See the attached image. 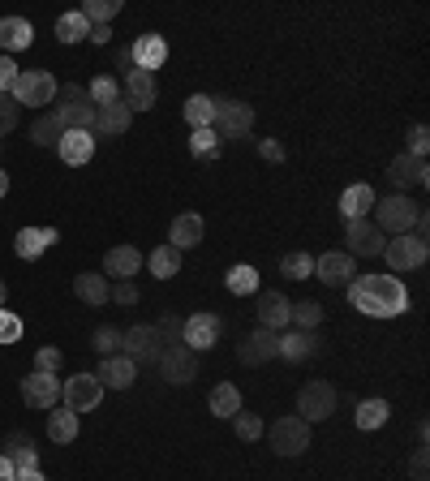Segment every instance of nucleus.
<instances>
[{
    "label": "nucleus",
    "instance_id": "1",
    "mask_svg": "<svg viewBox=\"0 0 430 481\" xmlns=\"http://www.w3.org/2000/svg\"><path fill=\"white\" fill-rule=\"evenodd\" d=\"M348 301L370 318H396L409 310V293L396 275H357L348 284Z\"/></svg>",
    "mask_w": 430,
    "mask_h": 481
},
{
    "label": "nucleus",
    "instance_id": "2",
    "mask_svg": "<svg viewBox=\"0 0 430 481\" xmlns=\"http://www.w3.org/2000/svg\"><path fill=\"white\" fill-rule=\"evenodd\" d=\"M422 216H426V211H422V202H414L409 194H392V198L375 202V224H379L383 236H387V233H392V236L414 233Z\"/></svg>",
    "mask_w": 430,
    "mask_h": 481
},
{
    "label": "nucleus",
    "instance_id": "3",
    "mask_svg": "<svg viewBox=\"0 0 430 481\" xmlns=\"http://www.w3.org/2000/svg\"><path fill=\"white\" fill-rule=\"evenodd\" d=\"M56 112L52 117L61 120V130H91L95 133V103L86 100V86L78 82H65L56 86Z\"/></svg>",
    "mask_w": 430,
    "mask_h": 481
},
{
    "label": "nucleus",
    "instance_id": "4",
    "mask_svg": "<svg viewBox=\"0 0 430 481\" xmlns=\"http://www.w3.org/2000/svg\"><path fill=\"white\" fill-rule=\"evenodd\" d=\"M215 103V117H211V130L215 138L224 142V138H249V130H254V108L241 100H211Z\"/></svg>",
    "mask_w": 430,
    "mask_h": 481
},
{
    "label": "nucleus",
    "instance_id": "5",
    "mask_svg": "<svg viewBox=\"0 0 430 481\" xmlns=\"http://www.w3.org/2000/svg\"><path fill=\"white\" fill-rule=\"evenodd\" d=\"M336 387L323 379H310L306 387L298 391V417L301 421H327L331 413H336Z\"/></svg>",
    "mask_w": 430,
    "mask_h": 481
},
{
    "label": "nucleus",
    "instance_id": "6",
    "mask_svg": "<svg viewBox=\"0 0 430 481\" xmlns=\"http://www.w3.org/2000/svg\"><path fill=\"white\" fill-rule=\"evenodd\" d=\"M61 399H65L69 413H95L103 399V382L95 374H73L61 382Z\"/></svg>",
    "mask_w": 430,
    "mask_h": 481
},
{
    "label": "nucleus",
    "instance_id": "7",
    "mask_svg": "<svg viewBox=\"0 0 430 481\" xmlns=\"http://www.w3.org/2000/svg\"><path fill=\"white\" fill-rule=\"evenodd\" d=\"M17 103H26V108H44V103H56V78L44 73V69H26V73H17L14 91H9Z\"/></svg>",
    "mask_w": 430,
    "mask_h": 481
},
{
    "label": "nucleus",
    "instance_id": "8",
    "mask_svg": "<svg viewBox=\"0 0 430 481\" xmlns=\"http://www.w3.org/2000/svg\"><path fill=\"white\" fill-rule=\"evenodd\" d=\"M426 254H430L426 236H417V233H400L383 245V258H387L392 271H417V266L426 263Z\"/></svg>",
    "mask_w": 430,
    "mask_h": 481
},
{
    "label": "nucleus",
    "instance_id": "9",
    "mask_svg": "<svg viewBox=\"0 0 430 481\" xmlns=\"http://www.w3.org/2000/svg\"><path fill=\"white\" fill-rule=\"evenodd\" d=\"M155 365H160V374H164L168 382H177V387L199 379V352H190L185 344H164V352H160Z\"/></svg>",
    "mask_w": 430,
    "mask_h": 481
},
{
    "label": "nucleus",
    "instance_id": "10",
    "mask_svg": "<svg viewBox=\"0 0 430 481\" xmlns=\"http://www.w3.org/2000/svg\"><path fill=\"white\" fill-rule=\"evenodd\" d=\"M306 447H310V421L280 417V421L271 426V451H276V456H301Z\"/></svg>",
    "mask_w": 430,
    "mask_h": 481
},
{
    "label": "nucleus",
    "instance_id": "11",
    "mask_svg": "<svg viewBox=\"0 0 430 481\" xmlns=\"http://www.w3.org/2000/svg\"><path fill=\"white\" fill-rule=\"evenodd\" d=\"M121 349H125V357L133 365H155L160 352H164V335L155 332V327H130L125 340H121Z\"/></svg>",
    "mask_w": 430,
    "mask_h": 481
},
{
    "label": "nucleus",
    "instance_id": "12",
    "mask_svg": "<svg viewBox=\"0 0 430 481\" xmlns=\"http://www.w3.org/2000/svg\"><path fill=\"white\" fill-rule=\"evenodd\" d=\"M345 241H348V254H357V258H379L383 245H387V236L379 233L375 219H348Z\"/></svg>",
    "mask_w": 430,
    "mask_h": 481
},
{
    "label": "nucleus",
    "instance_id": "13",
    "mask_svg": "<svg viewBox=\"0 0 430 481\" xmlns=\"http://www.w3.org/2000/svg\"><path fill=\"white\" fill-rule=\"evenodd\" d=\"M155 95H160V86H155V73H147V69H130L121 78V100L130 103V112L155 108Z\"/></svg>",
    "mask_w": 430,
    "mask_h": 481
},
{
    "label": "nucleus",
    "instance_id": "14",
    "mask_svg": "<svg viewBox=\"0 0 430 481\" xmlns=\"http://www.w3.org/2000/svg\"><path fill=\"white\" fill-rule=\"evenodd\" d=\"M220 332H224V322H220L215 314H194V318H185L181 344L190 352H207L211 344H220Z\"/></svg>",
    "mask_w": 430,
    "mask_h": 481
},
{
    "label": "nucleus",
    "instance_id": "15",
    "mask_svg": "<svg viewBox=\"0 0 430 481\" xmlns=\"http://www.w3.org/2000/svg\"><path fill=\"white\" fill-rule=\"evenodd\" d=\"M237 357H241V365H263V361H271V357H280V335L267 332V327H259V332H249L246 340H241Z\"/></svg>",
    "mask_w": 430,
    "mask_h": 481
},
{
    "label": "nucleus",
    "instance_id": "16",
    "mask_svg": "<svg viewBox=\"0 0 430 481\" xmlns=\"http://www.w3.org/2000/svg\"><path fill=\"white\" fill-rule=\"evenodd\" d=\"M22 399H26L31 409H52V404L61 399V379H56V374H39V370H34L31 379H22Z\"/></svg>",
    "mask_w": 430,
    "mask_h": 481
},
{
    "label": "nucleus",
    "instance_id": "17",
    "mask_svg": "<svg viewBox=\"0 0 430 481\" xmlns=\"http://www.w3.org/2000/svg\"><path fill=\"white\" fill-rule=\"evenodd\" d=\"M387 181L396 185V189H414V185L430 181V168H426V159H417V155H396V159L387 164Z\"/></svg>",
    "mask_w": 430,
    "mask_h": 481
},
{
    "label": "nucleus",
    "instance_id": "18",
    "mask_svg": "<svg viewBox=\"0 0 430 481\" xmlns=\"http://www.w3.org/2000/svg\"><path fill=\"white\" fill-rule=\"evenodd\" d=\"M315 275L323 284H331V288H340V284H353V275H357V266H353V254H323V258H315Z\"/></svg>",
    "mask_w": 430,
    "mask_h": 481
},
{
    "label": "nucleus",
    "instance_id": "19",
    "mask_svg": "<svg viewBox=\"0 0 430 481\" xmlns=\"http://www.w3.org/2000/svg\"><path fill=\"white\" fill-rule=\"evenodd\" d=\"M56 150H61V159H65L69 168H83L91 155H95V133L91 130H65L61 133V142H56Z\"/></svg>",
    "mask_w": 430,
    "mask_h": 481
},
{
    "label": "nucleus",
    "instance_id": "20",
    "mask_svg": "<svg viewBox=\"0 0 430 481\" xmlns=\"http://www.w3.org/2000/svg\"><path fill=\"white\" fill-rule=\"evenodd\" d=\"M95 379L103 382V387H112V391H125L133 379H138V365L125 357V352H116V357H103V365H100V374Z\"/></svg>",
    "mask_w": 430,
    "mask_h": 481
},
{
    "label": "nucleus",
    "instance_id": "21",
    "mask_svg": "<svg viewBox=\"0 0 430 481\" xmlns=\"http://www.w3.org/2000/svg\"><path fill=\"white\" fill-rule=\"evenodd\" d=\"M130 52H133V69H147V73H155V69L168 61L164 34H142V39H138Z\"/></svg>",
    "mask_w": 430,
    "mask_h": 481
},
{
    "label": "nucleus",
    "instance_id": "22",
    "mask_svg": "<svg viewBox=\"0 0 430 481\" xmlns=\"http://www.w3.org/2000/svg\"><path fill=\"white\" fill-rule=\"evenodd\" d=\"M138 266H142V254H138L133 245H116V249L103 254V271H108L112 280H133Z\"/></svg>",
    "mask_w": 430,
    "mask_h": 481
},
{
    "label": "nucleus",
    "instance_id": "23",
    "mask_svg": "<svg viewBox=\"0 0 430 481\" xmlns=\"http://www.w3.org/2000/svg\"><path fill=\"white\" fill-rule=\"evenodd\" d=\"M288 314H293V305H288L284 293H263V297H259V327L280 332L284 322H288Z\"/></svg>",
    "mask_w": 430,
    "mask_h": 481
},
{
    "label": "nucleus",
    "instance_id": "24",
    "mask_svg": "<svg viewBox=\"0 0 430 481\" xmlns=\"http://www.w3.org/2000/svg\"><path fill=\"white\" fill-rule=\"evenodd\" d=\"M5 460H9L17 473H31V468H39V451H34L31 434H9V438H5Z\"/></svg>",
    "mask_w": 430,
    "mask_h": 481
},
{
    "label": "nucleus",
    "instance_id": "25",
    "mask_svg": "<svg viewBox=\"0 0 430 481\" xmlns=\"http://www.w3.org/2000/svg\"><path fill=\"white\" fill-rule=\"evenodd\" d=\"M130 103L125 100H116L108 103V108H95V133H103V138H116V133H125L130 130Z\"/></svg>",
    "mask_w": 430,
    "mask_h": 481
},
{
    "label": "nucleus",
    "instance_id": "26",
    "mask_svg": "<svg viewBox=\"0 0 430 481\" xmlns=\"http://www.w3.org/2000/svg\"><path fill=\"white\" fill-rule=\"evenodd\" d=\"M202 233H207V224H202V216H177L172 219V233H168V245L172 249H194L202 241Z\"/></svg>",
    "mask_w": 430,
    "mask_h": 481
},
{
    "label": "nucleus",
    "instance_id": "27",
    "mask_svg": "<svg viewBox=\"0 0 430 481\" xmlns=\"http://www.w3.org/2000/svg\"><path fill=\"white\" fill-rule=\"evenodd\" d=\"M375 189L370 185H348L345 194H340V211L345 219H370V207H375Z\"/></svg>",
    "mask_w": 430,
    "mask_h": 481
},
{
    "label": "nucleus",
    "instance_id": "28",
    "mask_svg": "<svg viewBox=\"0 0 430 481\" xmlns=\"http://www.w3.org/2000/svg\"><path fill=\"white\" fill-rule=\"evenodd\" d=\"M52 241H56V228H22L14 236V254L17 258H39Z\"/></svg>",
    "mask_w": 430,
    "mask_h": 481
},
{
    "label": "nucleus",
    "instance_id": "29",
    "mask_svg": "<svg viewBox=\"0 0 430 481\" xmlns=\"http://www.w3.org/2000/svg\"><path fill=\"white\" fill-rule=\"evenodd\" d=\"M31 39H34V26L26 17H0V48L5 52L31 48Z\"/></svg>",
    "mask_w": 430,
    "mask_h": 481
},
{
    "label": "nucleus",
    "instance_id": "30",
    "mask_svg": "<svg viewBox=\"0 0 430 481\" xmlns=\"http://www.w3.org/2000/svg\"><path fill=\"white\" fill-rule=\"evenodd\" d=\"M73 293H78V301H86V305H108V297H112L108 275H95V271L78 275V280H73Z\"/></svg>",
    "mask_w": 430,
    "mask_h": 481
},
{
    "label": "nucleus",
    "instance_id": "31",
    "mask_svg": "<svg viewBox=\"0 0 430 481\" xmlns=\"http://www.w3.org/2000/svg\"><path fill=\"white\" fill-rule=\"evenodd\" d=\"M318 349V335L315 332H288L280 335V357H288V361H306V357H315Z\"/></svg>",
    "mask_w": 430,
    "mask_h": 481
},
{
    "label": "nucleus",
    "instance_id": "32",
    "mask_svg": "<svg viewBox=\"0 0 430 481\" xmlns=\"http://www.w3.org/2000/svg\"><path fill=\"white\" fill-rule=\"evenodd\" d=\"M207 404H211V413H215V417H224V421H229V417L241 413V391H237L232 382H220V387L211 391V399H207Z\"/></svg>",
    "mask_w": 430,
    "mask_h": 481
},
{
    "label": "nucleus",
    "instance_id": "33",
    "mask_svg": "<svg viewBox=\"0 0 430 481\" xmlns=\"http://www.w3.org/2000/svg\"><path fill=\"white\" fill-rule=\"evenodd\" d=\"M86 34H91V22L83 14H61L56 17V39L61 43H83Z\"/></svg>",
    "mask_w": 430,
    "mask_h": 481
},
{
    "label": "nucleus",
    "instance_id": "34",
    "mask_svg": "<svg viewBox=\"0 0 430 481\" xmlns=\"http://www.w3.org/2000/svg\"><path fill=\"white\" fill-rule=\"evenodd\" d=\"M48 438L52 443H73V438H78V413H69V409L52 413L48 417Z\"/></svg>",
    "mask_w": 430,
    "mask_h": 481
},
{
    "label": "nucleus",
    "instance_id": "35",
    "mask_svg": "<svg viewBox=\"0 0 430 481\" xmlns=\"http://www.w3.org/2000/svg\"><path fill=\"white\" fill-rule=\"evenodd\" d=\"M211 117H215L211 95H190V100H185V120H190L194 130H211Z\"/></svg>",
    "mask_w": 430,
    "mask_h": 481
},
{
    "label": "nucleus",
    "instance_id": "36",
    "mask_svg": "<svg viewBox=\"0 0 430 481\" xmlns=\"http://www.w3.org/2000/svg\"><path fill=\"white\" fill-rule=\"evenodd\" d=\"M61 120L52 117V112H44V117H34V125H31V142L34 147H56L61 142Z\"/></svg>",
    "mask_w": 430,
    "mask_h": 481
},
{
    "label": "nucleus",
    "instance_id": "37",
    "mask_svg": "<svg viewBox=\"0 0 430 481\" xmlns=\"http://www.w3.org/2000/svg\"><path fill=\"white\" fill-rule=\"evenodd\" d=\"M177 271H181V249L160 245L155 254H151V275H160V280H168V275H177Z\"/></svg>",
    "mask_w": 430,
    "mask_h": 481
},
{
    "label": "nucleus",
    "instance_id": "38",
    "mask_svg": "<svg viewBox=\"0 0 430 481\" xmlns=\"http://www.w3.org/2000/svg\"><path fill=\"white\" fill-rule=\"evenodd\" d=\"M387 399H366V404H357V430H379L383 421H387Z\"/></svg>",
    "mask_w": 430,
    "mask_h": 481
},
{
    "label": "nucleus",
    "instance_id": "39",
    "mask_svg": "<svg viewBox=\"0 0 430 481\" xmlns=\"http://www.w3.org/2000/svg\"><path fill=\"white\" fill-rule=\"evenodd\" d=\"M86 100L95 103V108H108V103L121 100V82L116 78H95V82L86 86Z\"/></svg>",
    "mask_w": 430,
    "mask_h": 481
},
{
    "label": "nucleus",
    "instance_id": "40",
    "mask_svg": "<svg viewBox=\"0 0 430 481\" xmlns=\"http://www.w3.org/2000/svg\"><path fill=\"white\" fill-rule=\"evenodd\" d=\"M78 14H83L86 22H91V26H108V22H112V17L121 14V5H116V0H86Z\"/></svg>",
    "mask_w": 430,
    "mask_h": 481
},
{
    "label": "nucleus",
    "instance_id": "41",
    "mask_svg": "<svg viewBox=\"0 0 430 481\" xmlns=\"http://www.w3.org/2000/svg\"><path fill=\"white\" fill-rule=\"evenodd\" d=\"M288 322H298L301 332H315L318 322H323V305H318V301H301V305H293Z\"/></svg>",
    "mask_w": 430,
    "mask_h": 481
},
{
    "label": "nucleus",
    "instance_id": "42",
    "mask_svg": "<svg viewBox=\"0 0 430 481\" xmlns=\"http://www.w3.org/2000/svg\"><path fill=\"white\" fill-rule=\"evenodd\" d=\"M280 271L288 280H310V275H315V258H310V254H284Z\"/></svg>",
    "mask_w": 430,
    "mask_h": 481
},
{
    "label": "nucleus",
    "instance_id": "43",
    "mask_svg": "<svg viewBox=\"0 0 430 481\" xmlns=\"http://www.w3.org/2000/svg\"><path fill=\"white\" fill-rule=\"evenodd\" d=\"M121 340H125V332H116V327H100V332L91 335V349L100 352V357H116Z\"/></svg>",
    "mask_w": 430,
    "mask_h": 481
},
{
    "label": "nucleus",
    "instance_id": "44",
    "mask_svg": "<svg viewBox=\"0 0 430 481\" xmlns=\"http://www.w3.org/2000/svg\"><path fill=\"white\" fill-rule=\"evenodd\" d=\"M229 288L232 293H241V297H246V293H259V271H254V266H232Z\"/></svg>",
    "mask_w": 430,
    "mask_h": 481
},
{
    "label": "nucleus",
    "instance_id": "45",
    "mask_svg": "<svg viewBox=\"0 0 430 481\" xmlns=\"http://www.w3.org/2000/svg\"><path fill=\"white\" fill-rule=\"evenodd\" d=\"M190 150H194L199 159H215V155H220V138H215V130H194Z\"/></svg>",
    "mask_w": 430,
    "mask_h": 481
},
{
    "label": "nucleus",
    "instance_id": "46",
    "mask_svg": "<svg viewBox=\"0 0 430 481\" xmlns=\"http://www.w3.org/2000/svg\"><path fill=\"white\" fill-rule=\"evenodd\" d=\"M17 120H22V103H17L14 95H0V138H5V133H14Z\"/></svg>",
    "mask_w": 430,
    "mask_h": 481
},
{
    "label": "nucleus",
    "instance_id": "47",
    "mask_svg": "<svg viewBox=\"0 0 430 481\" xmlns=\"http://www.w3.org/2000/svg\"><path fill=\"white\" fill-rule=\"evenodd\" d=\"M232 426H237V438H241V443H254V438L263 434V421H259L254 413H237L232 417Z\"/></svg>",
    "mask_w": 430,
    "mask_h": 481
},
{
    "label": "nucleus",
    "instance_id": "48",
    "mask_svg": "<svg viewBox=\"0 0 430 481\" xmlns=\"http://www.w3.org/2000/svg\"><path fill=\"white\" fill-rule=\"evenodd\" d=\"M17 340H22V318L0 310V344H17Z\"/></svg>",
    "mask_w": 430,
    "mask_h": 481
},
{
    "label": "nucleus",
    "instance_id": "49",
    "mask_svg": "<svg viewBox=\"0 0 430 481\" xmlns=\"http://www.w3.org/2000/svg\"><path fill=\"white\" fill-rule=\"evenodd\" d=\"M181 327H185V318L164 314V318H160V327H155V332L164 335V344H181Z\"/></svg>",
    "mask_w": 430,
    "mask_h": 481
},
{
    "label": "nucleus",
    "instance_id": "50",
    "mask_svg": "<svg viewBox=\"0 0 430 481\" xmlns=\"http://www.w3.org/2000/svg\"><path fill=\"white\" fill-rule=\"evenodd\" d=\"M56 365H61V349H39L34 352V370H39V374H56Z\"/></svg>",
    "mask_w": 430,
    "mask_h": 481
},
{
    "label": "nucleus",
    "instance_id": "51",
    "mask_svg": "<svg viewBox=\"0 0 430 481\" xmlns=\"http://www.w3.org/2000/svg\"><path fill=\"white\" fill-rule=\"evenodd\" d=\"M426 147H430V133H426V125H414V130H409V155H417V159H426Z\"/></svg>",
    "mask_w": 430,
    "mask_h": 481
},
{
    "label": "nucleus",
    "instance_id": "52",
    "mask_svg": "<svg viewBox=\"0 0 430 481\" xmlns=\"http://www.w3.org/2000/svg\"><path fill=\"white\" fill-rule=\"evenodd\" d=\"M17 73H22V69H17L14 61H9V56H0V95H9V91H14Z\"/></svg>",
    "mask_w": 430,
    "mask_h": 481
},
{
    "label": "nucleus",
    "instance_id": "53",
    "mask_svg": "<svg viewBox=\"0 0 430 481\" xmlns=\"http://www.w3.org/2000/svg\"><path fill=\"white\" fill-rule=\"evenodd\" d=\"M409 477H414V481H426V477H430L426 447H417V451H414V460H409Z\"/></svg>",
    "mask_w": 430,
    "mask_h": 481
},
{
    "label": "nucleus",
    "instance_id": "54",
    "mask_svg": "<svg viewBox=\"0 0 430 481\" xmlns=\"http://www.w3.org/2000/svg\"><path fill=\"white\" fill-rule=\"evenodd\" d=\"M108 301H116V305H133V301H138V288H133V280H121V284H116Z\"/></svg>",
    "mask_w": 430,
    "mask_h": 481
},
{
    "label": "nucleus",
    "instance_id": "55",
    "mask_svg": "<svg viewBox=\"0 0 430 481\" xmlns=\"http://www.w3.org/2000/svg\"><path fill=\"white\" fill-rule=\"evenodd\" d=\"M259 155L263 159H284V147L280 142H259Z\"/></svg>",
    "mask_w": 430,
    "mask_h": 481
},
{
    "label": "nucleus",
    "instance_id": "56",
    "mask_svg": "<svg viewBox=\"0 0 430 481\" xmlns=\"http://www.w3.org/2000/svg\"><path fill=\"white\" fill-rule=\"evenodd\" d=\"M116 69H121V78H125V73L133 69V52H130V48H121V52H116Z\"/></svg>",
    "mask_w": 430,
    "mask_h": 481
},
{
    "label": "nucleus",
    "instance_id": "57",
    "mask_svg": "<svg viewBox=\"0 0 430 481\" xmlns=\"http://www.w3.org/2000/svg\"><path fill=\"white\" fill-rule=\"evenodd\" d=\"M86 39H91V43H108V39H112V31H108V26H91V34H86Z\"/></svg>",
    "mask_w": 430,
    "mask_h": 481
},
{
    "label": "nucleus",
    "instance_id": "58",
    "mask_svg": "<svg viewBox=\"0 0 430 481\" xmlns=\"http://www.w3.org/2000/svg\"><path fill=\"white\" fill-rule=\"evenodd\" d=\"M14 473H17V468L9 465V460H5V456H0V481H14Z\"/></svg>",
    "mask_w": 430,
    "mask_h": 481
},
{
    "label": "nucleus",
    "instance_id": "59",
    "mask_svg": "<svg viewBox=\"0 0 430 481\" xmlns=\"http://www.w3.org/2000/svg\"><path fill=\"white\" fill-rule=\"evenodd\" d=\"M14 481H48L39 468H31V473H14Z\"/></svg>",
    "mask_w": 430,
    "mask_h": 481
},
{
    "label": "nucleus",
    "instance_id": "60",
    "mask_svg": "<svg viewBox=\"0 0 430 481\" xmlns=\"http://www.w3.org/2000/svg\"><path fill=\"white\" fill-rule=\"evenodd\" d=\"M5 194H9V177L0 172V198H5Z\"/></svg>",
    "mask_w": 430,
    "mask_h": 481
},
{
    "label": "nucleus",
    "instance_id": "61",
    "mask_svg": "<svg viewBox=\"0 0 430 481\" xmlns=\"http://www.w3.org/2000/svg\"><path fill=\"white\" fill-rule=\"evenodd\" d=\"M0 305H5V280H0Z\"/></svg>",
    "mask_w": 430,
    "mask_h": 481
}]
</instances>
